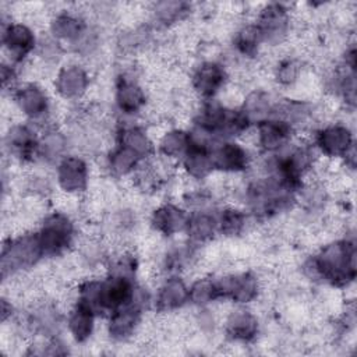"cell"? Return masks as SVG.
<instances>
[{
  "label": "cell",
  "instance_id": "obj_26",
  "mask_svg": "<svg viewBox=\"0 0 357 357\" xmlns=\"http://www.w3.org/2000/svg\"><path fill=\"white\" fill-rule=\"evenodd\" d=\"M68 137L63 131L47 127L39 135L38 159L49 165H57L66 155H68Z\"/></svg>",
  "mask_w": 357,
  "mask_h": 357
},
{
  "label": "cell",
  "instance_id": "obj_36",
  "mask_svg": "<svg viewBox=\"0 0 357 357\" xmlns=\"http://www.w3.org/2000/svg\"><path fill=\"white\" fill-rule=\"evenodd\" d=\"M26 191L36 198H46L52 194V183L50 180L43 174H31L26 178Z\"/></svg>",
  "mask_w": 357,
  "mask_h": 357
},
{
  "label": "cell",
  "instance_id": "obj_7",
  "mask_svg": "<svg viewBox=\"0 0 357 357\" xmlns=\"http://www.w3.org/2000/svg\"><path fill=\"white\" fill-rule=\"evenodd\" d=\"M254 24L265 46H280L290 36L291 15L286 4L268 3L259 8Z\"/></svg>",
  "mask_w": 357,
  "mask_h": 357
},
{
  "label": "cell",
  "instance_id": "obj_1",
  "mask_svg": "<svg viewBox=\"0 0 357 357\" xmlns=\"http://www.w3.org/2000/svg\"><path fill=\"white\" fill-rule=\"evenodd\" d=\"M356 241L346 236L324 244L317 254L304 262L303 271L312 282L347 289L356 279Z\"/></svg>",
  "mask_w": 357,
  "mask_h": 357
},
{
  "label": "cell",
  "instance_id": "obj_34",
  "mask_svg": "<svg viewBox=\"0 0 357 357\" xmlns=\"http://www.w3.org/2000/svg\"><path fill=\"white\" fill-rule=\"evenodd\" d=\"M303 74V63L297 57H283L273 68V78L282 88H291L298 82Z\"/></svg>",
  "mask_w": 357,
  "mask_h": 357
},
{
  "label": "cell",
  "instance_id": "obj_3",
  "mask_svg": "<svg viewBox=\"0 0 357 357\" xmlns=\"http://www.w3.org/2000/svg\"><path fill=\"white\" fill-rule=\"evenodd\" d=\"M312 146L325 158L342 159L349 167L356 165V139L349 124H324L314 132Z\"/></svg>",
  "mask_w": 357,
  "mask_h": 357
},
{
  "label": "cell",
  "instance_id": "obj_4",
  "mask_svg": "<svg viewBox=\"0 0 357 357\" xmlns=\"http://www.w3.org/2000/svg\"><path fill=\"white\" fill-rule=\"evenodd\" d=\"M43 258L36 231L10 237L1 250V276L6 279L7 276L28 271Z\"/></svg>",
  "mask_w": 357,
  "mask_h": 357
},
{
  "label": "cell",
  "instance_id": "obj_9",
  "mask_svg": "<svg viewBox=\"0 0 357 357\" xmlns=\"http://www.w3.org/2000/svg\"><path fill=\"white\" fill-rule=\"evenodd\" d=\"M229 79L227 68L218 60H202L190 75V85L194 93L202 100L216 99Z\"/></svg>",
  "mask_w": 357,
  "mask_h": 357
},
{
  "label": "cell",
  "instance_id": "obj_13",
  "mask_svg": "<svg viewBox=\"0 0 357 357\" xmlns=\"http://www.w3.org/2000/svg\"><path fill=\"white\" fill-rule=\"evenodd\" d=\"M211 159L215 172L220 173H244L251 165L248 151L236 139L215 141L211 145Z\"/></svg>",
  "mask_w": 357,
  "mask_h": 357
},
{
  "label": "cell",
  "instance_id": "obj_10",
  "mask_svg": "<svg viewBox=\"0 0 357 357\" xmlns=\"http://www.w3.org/2000/svg\"><path fill=\"white\" fill-rule=\"evenodd\" d=\"M1 45L10 56L8 63L18 64L36 50L38 38L29 25L10 21L3 24Z\"/></svg>",
  "mask_w": 357,
  "mask_h": 357
},
{
  "label": "cell",
  "instance_id": "obj_11",
  "mask_svg": "<svg viewBox=\"0 0 357 357\" xmlns=\"http://www.w3.org/2000/svg\"><path fill=\"white\" fill-rule=\"evenodd\" d=\"M17 109L32 123H45L50 114V98L36 82H25L13 92Z\"/></svg>",
  "mask_w": 357,
  "mask_h": 357
},
{
  "label": "cell",
  "instance_id": "obj_33",
  "mask_svg": "<svg viewBox=\"0 0 357 357\" xmlns=\"http://www.w3.org/2000/svg\"><path fill=\"white\" fill-rule=\"evenodd\" d=\"M188 297L190 303L202 308L209 305L211 303L219 300L216 280L213 278H198L188 286Z\"/></svg>",
  "mask_w": 357,
  "mask_h": 357
},
{
  "label": "cell",
  "instance_id": "obj_20",
  "mask_svg": "<svg viewBox=\"0 0 357 357\" xmlns=\"http://www.w3.org/2000/svg\"><path fill=\"white\" fill-rule=\"evenodd\" d=\"M223 331L230 342L247 344L258 337L259 319L250 310L236 308L227 314Z\"/></svg>",
  "mask_w": 357,
  "mask_h": 357
},
{
  "label": "cell",
  "instance_id": "obj_5",
  "mask_svg": "<svg viewBox=\"0 0 357 357\" xmlns=\"http://www.w3.org/2000/svg\"><path fill=\"white\" fill-rule=\"evenodd\" d=\"M36 236L45 258L61 257L74 244L75 225L67 213L54 211L45 215Z\"/></svg>",
  "mask_w": 357,
  "mask_h": 357
},
{
  "label": "cell",
  "instance_id": "obj_30",
  "mask_svg": "<svg viewBox=\"0 0 357 357\" xmlns=\"http://www.w3.org/2000/svg\"><path fill=\"white\" fill-rule=\"evenodd\" d=\"M231 45L234 52L250 60L258 56L261 47L264 46L262 43V38L261 33L257 28V25L254 22H248V24H243L233 35L231 39Z\"/></svg>",
  "mask_w": 357,
  "mask_h": 357
},
{
  "label": "cell",
  "instance_id": "obj_21",
  "mask_svg": "<svg viewBox=\"0 0 357 357\" xmlns=\"http://www.w3.org/2000/svg\"><path fill=\"white\" fill-rule=\"evenodd\" d=\"M187 220L188 212L172 202H165L156 206L149 218L151 227L165 237H173L184 233Z\"/></svg>",
  "mask_w": 357,
  "mask_h": 357
},
{
  "label": "cell",
  "instance_id": "obj_2",
  "mask_svg": "<svg viewBox=\"0 0 357 357\" xmlns=\"http://www.w3.org/2000/svg\"><path fill=\"white\" fill-rule=\"evenodd\" d=\"M137 286L135 278L107 272L103 278L81 282L77 300L88 305L98 317H109L134 300Z\"/></svg>",
  "mask_w": 357,
  "mask_h": 357
},
{
  "label": "cell",
  "instance_id": "obj_37",
  "mask_svg": "<svg viewBox=\"0 0 357 357\" xmlns=\"http://www.w3.org/2000/svg\"><path fill=\"white\" fill-rule=\"evenodd\" d=\"M1 84L3 89H11L13 92L17 89V70L14 64L11 63H3L1 64Z\"/></svg>",
  "mask_w": 357,
  "mask_h": 357
},
{
  "label": "cell",
  "instance_id": "obj_27",
  "mask_svg": "<svg viewBox=\"0 0 357 357\" xmlns=\"http://www.w3.org/2000/svg\"><path fill=\"white\" fill-rule=\"evenodd\" d=\"M191 145V132L184 128H169L158 139V153L167 162L181 160Z\"/></svg>",
  "mask_w": 357,
  "mask_h": 357
},
{
  "label": "cell",
  "instance_id": "obj_38",
  "mask_svg": "<svg viewBox=\"0 0 357 357\" xmlns=\"http://www.w3.org/2000/svg\"><path fill=\"white\" fill-rule=\"evenodd\" d=\"M11 315H13V305H11V303H8L7 298L3 297V300H1V321L6 322L8 318H11Z\"/></svg>",
  "mask_w": 357,
  "mask_h": 357
},
{
  "label": "cell",
  "instance_id": "obj_16",
  "mask_svg": "<svg viewBox=\"0 0 357 357\" xmlns=\"http://www.w3.org/2000/svg\"><path fill=\"white\" fill-rule=\"evenodd\" d=\"M148 102V95L144 86L130 73H121L114 84V103L117 110L124 116L139 114Z\"/></svg>",
  "mask_w": 357,
  "mask_h": 357
},
{
  "label": "cell",
  "instance_id": "obj_28",
  "mask_svg": "<svg viewBox=\"0 0 357 357\" xmlns=\"http://www.w3.org/2000/svg\"><path fill=\"white\" fill-rule=\"evenodd\" d=\"M192 6L187 1L165 0L152 4L151 17L152 22L160 28H170L190 17Z\"/></svg>",
  "mask_w": 357,
  "mask_h": 357
},
{
  "label": "cell",
  "instance_id": "obj_18",
  "mask_svg": "<svg viewBox=\"0 0 357 357\" xmlns=\"http://www.w3.org/2000/svg\"><path fill=\"white\" fill-rule=\"evenodd\" d=\"M86 20L77 11L63 10L56 13L49 22V35L57 42L74 47L88 32Z\"/></svg>",
  "mask_w": 357,
  "mask_h": 357
},
{
  "label": "cell",
  "instance_id": "obj_32",
  "mask_svg": "<svg viewBox=\"0 0 357 357\" xmlns=\"http://www.w3.org/2000/svg\"><path fill=\"white\" fill-rule=\"evenodd\" d=\"M218 234L234 238L244 233L247 227V213L236 206H225L216 212Z\"/></svg>",
  "mask_w": 357,
  "mask_h": 357
},
{
  "label": "cell",
  "instance_id": "obj_19",
  "mask_svg": "<svg viewBox=\"0 0 357 357\" xmlns=\"http://www.w3.org/2000/svg\"><path fill=\"white\" fill-rule=\"evenodd\" d=\"M188 303V284L178 275L167 276L159 284L153 297V307L162 314L174 312Z\"/></svg>",
  "mask_w": 357,
  "mask_h": 357
},
{
  "label": "cell",
  "instance_id": "obj_23",
  "mask_svg": "<svg viewBox=\"0 0 357 357\" xmlns=\"http://www.w3.org/2000/svg\"><path fill=\"white\" fill-rule=\"evenodd\" d=\"M184 233L188 241L195 245L213 240L218 234L216 213L206 208L188 212V220Z\"/></svg>",
  "mask_w": 357,
  "mask_h": 357
},
{
  "label": "cell",
  "instance_id": "obj_25",
  "mask_svg": "<svg viewBox=\"0 0 357 357\" xmlns=\"http://www.w3.org/2000/svg\"><path fill=\"white\" fill-rule=\"evenodd\" d=\"M116 142L134 151L144 160L153 156L156 146L148 131L138 124H124L116 134Z\"/></svg>",
  "mask_w": 357,
  "mask_h": 357
},
{
  "label": "cell",
  "instance_id": "obj_35",
  "mask_svg": "<svg viewBox=\"0 0 357 357\" xmlns=\"http://www.w3.org/2000/svg\"><path fill=\"white\" fill-rule=\"evenodd\" d=\"M36 52L47 63H56L63 54V45L52 38L49 33L38 39Z\"/></svg>",
  "mask_w": 357,
  "mask_h": 357
},
{
  "label": "cell",
  "instance_id": "obj_6",
  "mask_svg": "<svg viewBox=\"0 0 357 357\" xmlns=\"http://www.w3.org/2000/svg\"><path fill=\"white\" fill-rule=\"evenodd\" d=\"M151 303L149 293L146 289L137 286L135 297L131 303L123 305L107 318V335L113 342H127L137 332L145 307Z\"/></svg>",
  "mask_w": 357,
  "mask_h": 357
},
{
  "label": "cell",
  "instance_id": "obj_31",
  "mask_svg": "<svg viewBox=\"0 0 357 357\" xmlns=\"http://www.w3.org/2000/svg\"><path fill=\"white\" fill-rule=\"evenodd\" d=\"M273 105L275 102H272V98L266 91L254 89L244 96L240 109L251 124H257L271 117Z\"/></svg>",
  "mask_w": 357,
  "mask_h": 357
},
{
  "label": "cell",
  "instance_id": "obj_14",
  "mask_svg": "<svg viewBox=\"0 0 357 357\" xmlns=\"http://www.w3.org/2000/svg\"><path fill=\"white\" fill-rule=\"evenodd\" d=\"M91 85L88 70L75 61L66 63L59 67L54 78V91L64 100L82 99Z\"/></svg>",
  "mask_w": 357,
  "mask_h": 357
},
{
  "label": "cell",
  "instance_id": "obj_15",
  "mask_svg": "<svg viewBox=\"0 0 357 357\" xmlns=\"http://www.w3.org/2000/svg\"><path fill=\"white\" fill-rule=\"evenodd\" d=\"M39 135L28 124H11L4 135L6 152L20 163H31L38 159Z\"/></svg>",
  "mask_w": 357,
  "mask_h": 357
},
{
  "label": "cell",
  "instance_id": "obj_17",
  "mask_svg": "<svg viewBox=\"0 0 357 357\" xmlns=\"http://www.w3.org/2000/svg\"><path fill=\"white\" fill-rule=\"evenodd\" d=\"M294 131L284 120L268 117L255 124L257 145L262 152L278 153L291 142Z\"/></svg>",
  "mask_w": 357,
  "mask_h": 357
},
{
  "label": "cell",
  "instance_id": "obj_12",
  "mask_svg": "<svg viewBox=\"0 0 357 357\" xmlns=\"http://www.w3.org/2000/svg\"><path fill=\"white\" fill-rule=\"evenodd\" d=\"M56 184L67 195H78L88 190L89 167L78 155H66L56 165Z\"/></svg>",
  "mask_w": 357,
  "mask_h": 357
},
{
  "label": "cell",
  "instance_id": "obj_29",
  "mask_svg": "<svg viewBox=\"0 0 357 357\" xmlns=\"http://www.w3.org/2000/svg\"><path fill=\"white\" fill-rule=\"evenodd\" d=\"M144 162L146 160L138 156L134 151L116 142L114 148L107 155L106 166L113 177L123 178L126 176H132Z\"/></svg>",
  "mask_w": 357,
  "mask_h": 357
},
{
  "label": "cell",
  "instance_id": "obj_8",
  "mask_svg": "<svg viewBox=\"0 0 357 357\" xmlns=\"http://www.w3.org/2000/svg\"><path fill=\"white\" fill-rule=\"evenodd\" d=\"M215 280L219 300H230L238 305L255 301L261 293V280L251 271L227 273Z\"/></svg>",
  "mask_w": 357,
  "mask_h": 357
},
{
  "label": "cell",
  "instance_id": "obj_24",
  "mask_svg": "<svg viewBox=\"0 0 357 357\" xmlns=\"http://www.w3.org/2000/svg\"><path fill=\"white\" fill-rule=\"evenodd\" d=\"M98 315L84 303L75 300L66 319L67 331L75 343H86L95 332V319Z\"/></svg>",
  "mask_w": 357,
  "mask_h": 357
},
{
  "label": "cell",
  "instance_id": "obj_22",
  "mask_svg": "<svg viewBox=\"0 0 357 357\" xmlns=\"http://www.w3.org/2000/svg\"><path fill=\"white\" fill-rule=\"evenodd\" d=\"M211 145L212 144L197 139L191 135V145L180 160L181 167L188 178L205 180L215 172L211 159Z\"/></svg>",
  "mask_w": 357,
  "mask_h": 357
}]
</instances>
